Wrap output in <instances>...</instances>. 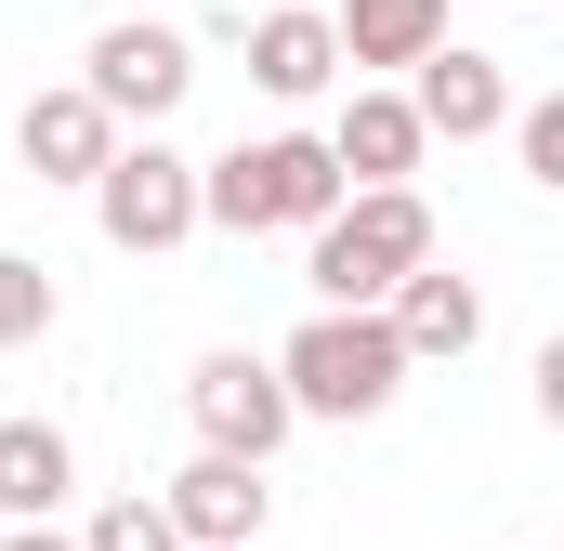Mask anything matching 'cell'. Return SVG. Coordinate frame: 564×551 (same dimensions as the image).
<instances>
[{
	"label": "cell",
	"mask_w": 564,
	"mask_h": 551,
	"mask_svg": "<svg viewBox=\"0 0 564 551\" xmlns=\"http://www.w3.org/2000/svg\"><path fill=\"white\" fill-rule=\"evenodd\" d=\"M276 381H289L302 420H381L408 395V342L381 328V302H315L276 342Z\"/></svg>",
	"instance_id": "1"
},
{
	"label": "cell",
	"mask_w": 564,
	"mask_h": 551,
	"mask_svg": "<svg viewBox=\"0 0 564 551\" xmlns=\"http://www.w3.org/2000/svg\"><path fill=\"white\" fill-rule=\"evenodd\" d=\"M328 210H341L328 132H263V144H224V158L197 171V224H224V237H302V224H328Z\"/></svg>",
	"instance_id": "2"
},
{
	"label": "cell",
	"mask_w": 564,
	"mask_h": 551,
	"mask_svg": "<svg viewBox=\"0 0 564 551\" xmlns=\"http://www.w3.org/2000/svg\"><path fill=\"white\" fill-rule=\"evenodd\" d=\"M408 263H433V197H421V184H341V210L302 224L315 302H381Z\"/></svg>",
	"instance_id": "3"
},
{
	"label": "cell",
	"mask_w": 564,
	"mask_h": 551,
	"mask_svg": "<svg viewBox=\"0 0 564 551\" xmlns=\"http://www.w3.org/2000/svg\"><path fill=\"white\" fill-rule=\"evenodd\" d=\"M93 224H106V250H132V263L184 250V237H197V158L158 144V132H119L106 171H93Z\"/></svg>",
	"instance_id": "4"
},
{
	"label": "cell",
	"mask_w": 564,
	"mask_h": 551,
	"mask_svg": "<svg viewBox=\"0 0 564 551\" xmlns=\"http://www.w3.org/2000/svg\"><path fill=\"white\" fill-rule=\"evenodd\" d=\"M79 93H93L119 132H158V119L197 93V40H184V26H158V13H119V26L79 53Z\"/></svg>",
	"instance_id": "5"
},
{
	"label": "cell",
	"mask_w": 564,
	"mask_h": 551,
	"mask_svg": "<svg viewBox=\"0 0 564 551\" xmlns=\"http://www.w3.org/2000/svg\"><path fill=\"white\" fill-rule=\"evenodd\" d=\"M184 420H197V446H224V460H276L302 408H289L276 355H237V342H224V355L184 368Z\"/></svg>",
	"instance_id": "6"
},
{
	"label": "cell",
	"mask_w": 564,
	"mask_h": 551,
	"mask_svg": "<svg viewBox=\"0 0 564 551\" xmlns=\"http://www.w3.org/2000/svg\"><path fill=\"white\" fill-rule=\"evenodd\" d=\"M158 512L184 526V551H237V539H263L276 486H263V460H224V446H197V460L158 486Z\"/></svg>",
	"instance_id": "7"
},
{
	"label": "cell",
	"mask_w": 564,
	"mask_h": 551,
	"mask_svg": "<svg viewBox=\"0 0 564 551\" xmlns=\"http://www.w3.org/2000/svg\"><path fill=\"white\" fill-rule=\"evenodd\" d=\"M408 106H421V132L486 144L499 119H512V79H499V53H459V40H433L421 66H408Z\"/></svg>",
	"instance_id": "8"
},
{
	"label": "cell",
	"mask_w": 564,
	"mask_h": 551,
	"mask_svg": "<svg viewBox=\"0 0 564 551\" xmlns=\"http://www.w3.org/2000/svg\"><path fill=\"white\" fill-rule=\"evenodd\" d=\"M381 328L408 342V368H421V355H473V342H486V289L446 276V263H408L381 289Z\"/></svg>",
	"instance_id": "9"
},
{
	"label": "cell",
	"mask_w": 564,
	"mask_h": 551,
	"mask_svg": "<svg viewBox=\"0 0 564 551\" xmlns=\"http://www.w3.org/2000/svg\"><path fill=\"white\" fill-rule=\"evenodd\" d=\"M106 144H119V119H106L79 79H66V93H26V119H13V158H26L40 184H93Z\"/></svg>",
	"instance_id": "10"
},
{
	"label": "cell",
	"mask_w": 564,
	"mask_h": 551,
	"mask_svg": "<svg viewBox=\"0 0 564 551\" xmlns=\"http://www.w3.org/2000/svg\"><path fill=\"white\" fill-rule=\"evenodd\" d=\"M421 106L408 93H341V119H328V158H341V184H408L421 171Z\"/></svg>",
	"instance_id": "11"
},
{
	"label": "cell",
	"mask_w": 564,
	"mask_h": 551,
	"mask_svg": "<svg viewBox=\"0 0 564 551\" xmlns=\"http://www.w3.org/2000/svg\"><path fill=\"white\" fill-rule=\"evenodd\" d=\"M250 79L276 93V106H315L328 79H341V40H328V13H250Z\"/></svg>",
	"instance_id": "12"
},
{
	"label": "cell",
	"mask_w": 564,
	"mask_h": 551,
	"mask_svg": "<svg viewBox=\"0 0 564 551\" xmlns=\"http://www.w3.org/2000/svg\"><path fill=\"white\" fill-rule=\"evenodd\" d=\"M66 486H79V446H66L53 420H0V526L66 512Z\"/></svg>",
	"instance_id": "13"
},
{
	"label": "cell",
	"mask_w": 564,
	"mask_h": 551,
	"mask_svg": "<svg viewBox=\"0 0 564 551\" xmlns=\"http://www.w3.org/2000/svg\"><path fill=\"white\" fill-rule=\"evenodd\" d=\"M328 40H341V66H421L446 40V0H341Z\"/></svg>",
	"instance_id": "14"
},
{
	"label": "cell",
	"mask_w": 564,
	"mask_h": 551,
	"mask_svg": "<svg viewBox=\"0 0 564 551\" xmlns=\"http://www.w3.org/2000/svg\"><path fill=\"white\" fill-rule=\"evenodd\" d=\"M53 315H66V289H53V263H26V250H0V355H26V342H53Z\"/></svg>",
	"instance_id": "15"
},
{
	"label": "cell",
	"mask_w": 564,
	"mask_h": 551,
	"mask_svg": "<svg viewBox=\"0 0 564 551\" xmlns=\"http://www.w3.org/2000/svg\"><path fill=\"white\" fill-rule=\"evenodd\" d=\"M79 551H184V526H171L158 499H106V512L79 526Z\"/></svg>",
	"instance_id": "16"
},
{
	"label": "cell",
	"mask_w": 564,
	"mask_h": 551,
	"mask_svg": "<svg viewBox=\"0 0 564 551\" xmlns=\"http://www.w3.org/2000/svg\"><path fill=\"white\" fill-rule=\"evenodd\" d=\"M499 132L525 144V184H564V93H539V106L512 93V119H499Z\"/></svg>",
	"instance_id": "17"
},
{
	"label": "cell",
	"mask_w": 564,
	"mask_h": 551,
	"mask_svg": "<svg viewBox=\"0 0 564 551\" xmlns=\"http://www.w3.org/2000/svg\"><path fill=\"white\" fill-rule=\"evenodd\" d=\"M0 551H79V539H66L53 512H26V526H13V539H0Z\"/></svg>",
	"instance_id": "18"
},
{
	"label": "cell",
	"mask_w": 564,
	"mask_h": 551,
	"mask_svg": "<svg viewBox=\"0 0 564 551\" xmlns=\"http://www.w3.org/2000/svg\"><path fill=\"white\" fill-rule=\"evenodd\" d=\"M237 551H263V539H237Z\"/></svg>",
	"instance_id": "19"
}]
</instances>
